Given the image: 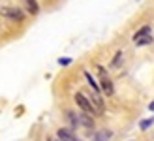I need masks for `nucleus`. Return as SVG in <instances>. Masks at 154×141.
<instances>
[{"mask_svg":"<svg viewBox=\"0 0 154 141\" xmlns=\"http://www.w3.org/2000/svg\"><path fill=\"white\" fill-rule=\"evenodd\" d=\"M0 13H2V17H8L11 21H23L25 19V11L19 10V8H13V6H6V8H0Z\"/></svg>","mask_w":154,"mask_h":141,"instance_id":"obj_1","label":"nucleus"},{"mask_svg":"<svg viewBox=\"0 0 154 141\" xmlns=\"http://www.w3.org/2000/svg\"><path fill=\"white\" fill-rule=\"evenodd\" d=\"M75 102H77V105H79L85 113H88V115H96V111H94V107H92L88 96H85L83 92H77V94H75Z\"/></svg>","mask_w":154,"mask_h":141,"instance_id":"obj_2","label":"nucleus"},{"mask_svg":"<svg viewBox=\"0 0 154 141\" xmlns=\"http://www.w3.org/2000/svg\"><path fill=\"white\" fill-rule=\"evenodd\" d=\"M98 70H100V77H102V83H100V85H102L103 94H105V96H113V92H115V89H113V81L105 75V70H103L102 66H100Z\"/></svg>","mask_w":154,"mask_h":141,"instance_id":"obj_3","label":"nucleus"},{"mask_svg":"<svg viewBox=\"0 0 154 141\" xmlns=\"http://www.w3.org/2000/svg\"><path fill=\"white\" fill-rule=\"evenodd\" d=\"M88 100H90V104H92V107H94V111H96V115H103V111H105V104H103V100H102V96L96 92V90H92V94L88 96Z\"/></svg>","mask_w":154,"mask_h":141,"instance_id":"obj_4","label":"nucleus"},{"mask_svg":"<svg viewBox=\"0 0 154 141\" xmlns=\"http://www.w3.org/2000/svg\"><path fill=\"white\" fill-rule=\"evenodd\" d=\"M77 124H81V126L88 128V130H94V121H92V115L85 113V111L77 115Z\"/></svg>","mask_w":154,"mask_h":141,"instance_id":"obj_5","label":"nucleus"},{"mask_svg":"<svg viewBox=\"0 0 154 141\" xmlns=\"http://www.w3.org/2000/svg\"><path fill=\"white\" fill-rule=\"evenodd\" d=\"M57 137L60 141H81V139H77V136L73 134L72 130H68V128H60L57 132Z\"/></svg>","mask_w":154,"mask_h":141,"instance_id":"obj_6","label":"nucleus"},{"mask_svg":"<svg viewBox=\"0 0 154 141\" xmlns=\"http://www.w3.org/2000/svg\"><path fill=\"white\" fill-rule=\"evenodd\" d=\"M111 136H113L111 130H98L96 136L92 137V141H107V139H111Z\"/></svg>","mask_w":154,"mask_h":141,"instance_id":"obj_7","label":"nucleus"},{"mask_svg":"<svg viewBox=\"0 0 154 141\" xmlns=\"http://www.w3.org/2000/svg\"><path fill=\"white\" fill-rule=\"evenodd\" d=\"M25 4H26L28 13H32V15H38V13H40V6H38L36 0H25Z\"/></svg>","mask_w":154,"mask_h":141,"instance_id":"obj_8","label":"nucleus"},{"mask_svg":"<svg viewBox=\"0 0 154 141\" xmlns=\"http://www.w3.org/2000/svg\"><path fill=\"white\" fill-rule=\"evenodd\" d=\"M137 47H141V45H149V43H152V36L150 34H145L143 38H139V40H135L134 42Z\"/></svg>","mask_w":154,"mask_h":141,"instance_id":"obj_9","label":"nucleus"},{"mask_svg":"<svg viewBox=\"0 0 154 141\" xmlns=\"http://www.w3.org/2000/svg\"><path fill=\"white\" fill-rule=\"evenodd\" d=\"M145 34H150V27H149V25H145L141 30H137V32L134 34V42H135V40H139V38H143Z\"/></svg>","mask_w":154,"mask_h":141,"instance_id":"obj_10","label":"nucleus"},{"mask_svg":"<svg viewBox=\"0 0 154 141\" xmlns=\"http://www.w3.org/2000/svg\"><path fill=\"white\" fill-rule=\"evenodd\" d=\"M122 55H124L122 51H117V55H115V58H113V62H111V68H119V66H120L122 58H124V57H122Z\"/></svg>","mask_w":154,"mask_h":141,"instance_id":"obj_11","label":"nucleus"},{"mask_svg":"<svg viewBox=\"0 0 154 141\" xmlns=\"http://www.w3.org/2000/svg\"><path fill=\"white\" fill-rule=\"evenodd\" d=\"M85 77H87V81H88V85H90V89L98 92V90H100V87H98V85H96V81L92 79V75H90L88 72H85Z\"/></svg>","mask_w":154,"mask_h":141,"instance_id":"obj_12","label":"nucleus"},{"mask_svg":"<svg viewBox=\"0 0 154 141\" xmlns=\"http://www.w3.org/2000/svg\"><path fill=\"white\" fill-rule=\"evenodd\" d=\"M152 121H154V119H147V121H143V122H141V130L150 128V126H152Z\"/></svg>","mask_w":154,"mask_h":141,"instance_id":"obj_13","label":"nucleus"},{"mask_svg":"<svg viewBox=\"0 0 154 141\" xmlns=\"http://www.w3.org/2000/svg\"><path fill=\"white\" fill-rule=\"evenodd\" d=\"M70 62H72L70 58H60V60H58V64H60V66H68Z\"/></svg>","mask_w":154,"mask_h":141,"instance_id":"obj_14","label":"nucleus"},{"mask_svg":"<svg viewBox=\"0 0 154 141\" xmlns=\"http://www.w3.org/2000/svg\"><path fill=\"white\" fill-rule=\"evenodd\" d=\"M149 109H150V111H154V100H152L150 104H149Z\"/></svg>","mask_w":154,"mask_h":141,"instance_id":"obj_15","label":"nucleus"}]
</instances>
